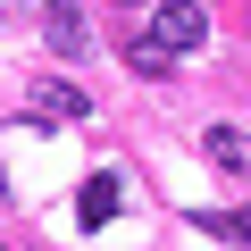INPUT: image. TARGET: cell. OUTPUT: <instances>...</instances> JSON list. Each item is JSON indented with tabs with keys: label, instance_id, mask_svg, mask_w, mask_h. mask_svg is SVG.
<instances>
[{
	"label": "cell",
	"instance_id": "6da1fadb",
	"mask_svg": "<svg viewBox=\"0 0 251 251\" xmlns=\"http://www.w3.org/2000/svg\"><path fill=\"white\" fill-rule=\"evenodd\" d=\"M151 42L176 59V50H201L209 42V9L201 0H151Z\"/></svg>",
	"mask_w": 251,
	"mask_h": 251
},
{
	"label": "cell",
	"instance_id": "7a4b0ae2",
	"mask_svg": "<svg viewBox=\"0 0 251 251\" xmlns=\"http://www.w3.org/2000/svg\"><path fill=\"white\" fill-rule=\"evenodd\" d=\"M34 117H42V126H75V117H92V100H84L75 84L42 75V84H34Z\"/></svg>",
	"mask_w": 251,
	"mask_h": 251
},
{
	"label": "cell",
	"instance_id": "3957f363",
	"mask_svg": "<svg viewBox=\"0 0 251 251\" xmlns=\"http://www.w3.org/2000/svg\"><path fill=\"white\" fill-rule=\"evenodd\" d=\"M117 201H126V176H117V168H100V176L75 193V218H84V226H109V218H117Z\"/></svg>",
	"mask_w": 251,
	"mask_h": 251
},
{
	"label": "cell",
	"instance_id": "277c9868",
	"mask_svg": "<svg viewBox=\"0 0 251 251\" xmlns=\"http://www.w3.org/2000/svg\"><path fill=\"white\" fill-rule=\"evenodd\" d=\"M201 151H209V168L251 176V134H234V126H209V134H201Z\"/></svg>",
	"mask_w": 251,
	"mask_h": 251
},
{
	"label": "cell",
	"instance_id": "5b68a950",
	"mask_svg": "<svg viewBox=\"0 0 251 251\" xmlns=\"http://www.w3.org/2000/svg\"><path fill=\"white\" fill-rule=\"evenodd\" d=\"M42 25H50V50H84V9L75 0H34Z\"/></svg>",
	"mask_w": 251,
	"mask_h": 251
},
{
	"label": "cell",
	"instance_id": "8992f818",
	"mask_svg": "<svg viewBox=\"0 0 251 251\" xmlns=\"http://www.w3.org/2000/svg\"><path fill=\"white\" fill-rule=\"evenodd\" d=\"M126 67H134L143 84H159V75H168V50H159V42L143 34V42H126Z\"/></svg>",
	"mask_w": 251,
	"mask_h": 251
},
{
	"label": "cell",
	"instance_id": "52a82bcc",
	"mask_svg": "<svg viewBox=\"0 0 251 251\" xmlns=\"http://www.w3.org/2000/svg\"><path fill=\"white\" fill-rule=\"evenodd\" d=\"M201 226H209V234H226V243H251V201H243V209H226V218H201Z\"/></svg>",
	"mask_w": 251,
	"mask_h": 251
},
{
	"label": "cell",
	"instance_id": "ba28073f",
	"mask_svg": "<svg viewBox=\"0 0 251 251\" xmlns=\"http://www.w3.org/2000/svg\"><path fill=\"white\" fill-rule=\"evenodd\" d=\"M117 9H151V0H117Z\"/></svg>",
	"mask_w": 251,
	"mask_h": 251
},
{
	"label": "cell",
	"instance_id": "9c48e42d",
	"mask_svg": "<svg viewBox=\"0 0 251 251\" xmlns=\"http://www.w3.org/2000/svg\"><path fill=\"white\" fill-rule=\"evenodd\" d=\"M0 251H9V243H0Z\"/></svg>",
	"mask_w": 251,
	"mask_h": 251
}]
</instances>
